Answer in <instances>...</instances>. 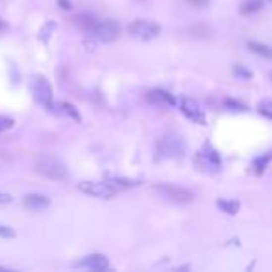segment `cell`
Listing matches in <instances>:
<instances>
[{
    "label": "cell",
    "mask_w": 272,
    "mask_h": 272,
    "mask_svg": "<svg viewBox=\"0 0 272 272\" xmlns=\"http://www.w3.org/2000/svg\"><path fill=\"white\" fill-rule=\"evenodd\" d=\"M36 170L43 177L53 179V181H67L69 177L67 166L54 155H39L36 159Z\"/></svg>",
    "instance_id": "obj_1"
},
{
    "label": "cell",
    "mask_w": 272,
    "mask_h": 272,
    "mask_svg": "<svg viewBox=\"0 0 272 272\" xmlns=\"http://www.w3.org/2000/svg\"><path fill=\"white\" fill-rule=\"evenodd\" d=\"M119 24L116 21H112V19H105V21H97L94 24V28L90 30V36L95 38L97 41H101V43H112V41H116L119 38Z\"/></svg>",
    "instance_id": "obj_2"
},
{
    "label": "cell",
    "mask_w": 272,
    "mask_h": 272,
    "mask_svg": "<svg viewBox=\"0 0 272 272\" xmlns=\"http://www.w3.org/2000/svg\"><path fill=\"white\" fill-rule=\"evenodd\" d=\"M157 153L164 159H177L183 157L185 153V142L181 136L170 134V136H163L161 140L157 142Z\"/></svg>",
    "instance_id": "obj_3"
},
{
    "label": "cell",
    "mask_w": 272,
    "mask_h": 272,
    "mask_svg": "<svg viewBox=\"0 0 272 272\" xmlns=\"http://www.w3.org/2000/svg\"><path fill=\"white\" fill-rule=\"evenodd\" d=\"M129 34L132 38H138L142 41H148V39H153L161 34V26L153 21H144V19H138L132 24H129Z\"/></svg>",
    "instance_id": "obj_4"
},
{
    "label": "cell",
    "mask_w": 272,
    "mask_h": 272,
    "mask_svg": "<svg viewBox=\"0 0 272 272\" xmlns=\"http://www.w3.org/2000/svg\"><path fill=\"white\" fill-rule=\"evenodd\" d=\"M153 188H155L159 194H163L166 200H170V202L190 203L194 200V194H192L188 188L175 187V185H155Z\"/></svg>",
    "instance_id": "obj_5"
},
{
    "label": "cell",
    "mask_w": 272,
    "mask_h": 272,
    "mask_svg": "<svg viewBox=\"0 0 272 272\" xmlns=\"http://www.w3.org/2000/svg\"><path fill=\"white\" fill-rule=\"evenodd\" d=\"M78 190L88 196H94V198H101V200H109L116 194V190L110 187L107 181L105 183H101V181H80Z\"/></svg>",
    "instance_id": "obj_6"
},
{
    "label": "cell",
    "mask_w": 272,
    "mask_h": 272,
    "mask_svg": "<svg viewBox=\"0 0 272 272\" xmlns=\"http://www.w3.org/2000/svg\"><path fill=\"white\" fill-rule=\"evenodd\" d=\"M32 90H34V97L38 99V103H41L43 107L51 109V105H53V88H51V84H49L47 78L45 77H34Z\"/></svg>",
    "instance_id": "obj_7"
},
{
    "label": "cell",
    "mask_w": 272,
    "mask_h": 272,
    "mask_svg": "<svg viewBox=\"0 0 272 272\" xmlns=\"http://www.w3.org/2000/svg\"><path fill=\"white\" fill-rule=\"evenodd\" d=\"M179 109H181V112H183L190 121H194V123H198V125H205V116H203L200 105H198L194 99L183 97L181 103H179Z\"/></svg>",
    "instance_id": "obj_8"
},
{
    "label": "cell",
    "mask_w": 272,
    "mask_h": 272,
    "mask_svg": "<svg viewBox=\"0 0 272 272\" xmlns=\"http://www.w3.org/2000/svg\"><path fill=\"white\" fill-rule=\"evenodd\" d=\"M198 161H202L203 166L211 168L213 171H217L218 168H220V155L217 153V149L211 148L209 144L205 146V149H203V151H200V153H198Z\"/></svg>",
    "instance_id": "obj_9"
},
{
    "label": "cell",
    "mask_w": 272,
    "mask_h": 272,
    "mask_svg": "<svg viewBox=\"0 0 272 272\" xmlns=\"http://www.w3.org/2000/svg\"><path fill=\"white\" fill-rule=\"evenodd\" d=\"M146 99H148L151 105H157V107H164V105L173 107V105L177 103V99H175L173 95L164 92V90H151V92H148Z\"/></svg>",
    "instance_id": "obj_10"
},
{
    "label": "cell",
    "mask_w": 272,
    "mask_h": 272,
    "mask_svg": "<svg viewBox=\"0 0 272 272\" xmlns=\"http://www.w3.org/2000/svg\"><path fill=\"white\" fill-rule=\"evenodd\" d=\"M78 265L80 267H88L92 271H105V269H109V259L103 254H92V256L84 257Z\"/></svg>",
    "instance_id": "obj_11"
},
{
    "label": "cell",
    "mask_w": 272,
    "mask_h": 272,
    "mask_svg": "<svg viewBox=\"0 0 272 272\" xmlns=\"http://www.w3.org/2000/svg\"><path fill=\"white\" fill-rule=\"evenodd\" d=\"M23 203L24 207H28L32 211H41L51 205V200L43 194H26L23 198Z\"/></svg>",
    "instance_id": "obj_12"
},
{
    "label": "cell",
    "mask_w": 272,
    "mask_h": 272,
    "mask_svg": "<svg viewBox=\"0 0 272 272\" xmlns=\"http://www.w3.org/2000/svg\"><path fill=\"white\" fill-rule=\"evenodd\" d=\"M53 112H56L58 116H65V117H71V119H75V121H82V117L80 114L77 112V109L69 105V103H56V105H51V109Z\"/></svg>",
    "instance_id": "obj_13"
},
{
    "label": "cell",
    "mask_w": 272,
    "mask_h": 272,
    "mask_svg": "<svg viewBox=\"0 0 272 272\" xmlns=\"http://www.w3.org/2000/svg\"><path fill=\"white\" fill-rule=\"evenodd\" d=\"M246 47H248L250 53L257 54L259 58L272 60V47L265 45V43H261V41H248V43H246Z\"/></svg>",
    "instance_id": "obj_14"
},
{
    "label": "cell",
    "mask_w": 272,
    "mask_h": 272,
    "mask_svg": "<svg viewBox=\"0 0 272 272\" xmlns=\"http://www.w3.org/2000/svg\"><path fill=\"white\" fill-rule=\"evenodd\" d=\"M261 9H263V0H244L241 4L242 15H254Z\"/></svg>",
    "instance_id": "obj_15"
},
{
    "label": "cell",
    "mask_w": 272,
    "mask_h": 272,
    "mask_svg": "<svg viewBox=\"0 0 272 272\" xmlns=\"http://www.w3.org/2000/svg\"><path fill=\"white\" fill-rule=\"evenodd\" d=\"M218 209L225 213V215H237L239 209H241V203L237 202V200H218L217 202Z\"/></svg>",
    "instance_id": "obj_16"
},
{
    "label": "cell",
    "mask_w": 272,
    "mask_h": 272,
    "mask_svg": "<svg viewBox=\"0 0 272 272\" xmlns=\"http://www.w3.org/2000/svg\"><path fill=\"white\" fill-rule=\"evenodd\" d=\"M110 187L114 188V190H125V188H132V187H136L138 183L136 181H131V179H123V177H112L107 181Z\"/></svg>",
    "instance_id": "obj_17"
},
{
    "label": "cell",
    "mask_w": 272,
    "mask_h": 272,
    "mask_svg": "<svg viewBox=\"0 0 272 272\" xmlns=\"http://www.w3.org/2000/svg\"><path fill=\"white\" fill-rule=\"evenodd\" d=\"M95 23H97V21H95V19H94L92 15H78V17H77V24H78V26H80V28H82L84 32H88V34H90V30L94 28V24H95Z\"/></svg>",
    "instance_id": "obj_18"
},
{
    "label": "cell",
    "mask_w": 272,
    "mask_h": 272,
    "mask_svg": "<svg viewBox=\"0 0 272 272\" xmlns=\"http://www.w3.org/2000/svg\"><path fill=\"white\" fill-rule=\"evenodd\" d=\"M257 112H259L263 117H267V119H271L272 121V101L271 99H265V101L259 103V105H257Z\"/></svg>",
    "instance_id": "obj_19"
},
{
    "label": "cell",
    "mask_w": 272,
    "mask_h": 272,
    "mask_svg": "<svg viewBox=\"0 0 272 272\" xmlns=\"http://www.w3.org/2000/svg\"><path fill=\"white\" fill-rule=\"evenodd\" d=\"M224 105L227 107V109H231V110H239V112H246V105L241 101H237V99H231V97H227L224 101Z\"/></svg>",
    "instance_id": "obj_20"
},
{
    "label": "cell",
    "mask_w": 272,
    "mask_h": 272,
    "mask_svg": "<svg viewBox=\"0 0 272 272\" xmlns=\"http://www.w3.org/2000/svg\"><path fill=\"white\" fill-rule=\"evenodd\" d=\"M269 161H271V155H261L259 159L254 161V168H256L257 173H263L265 168H267V164H269Z\"/></svg>",
    "instance_id": "obj_21"
},
{
    "label": "cell",
    "mask_w": 272,
    "mask_h": 272,
    "mask_svg": "<svg viewBox=\"0 0 272 272\" xmlns=\"http://www.w3.org/2000/svg\"><path fill=\"white\" fill-rule=\"evenodd\" d=\"M233 73H235V77L242 78V80H250V78H252V71L246 69V67H242V65H235Z\"/></svg>",
    "instance_id": "obj_22"
},
{
    "label": "cell",
    "mask_w": 272,
    "mask_h": 272,
    "mask_svg": "<svg viewBox=\"0 0 272 272\" xmlns=\"http://www.w3.org/2000/svg\"><path fill=\"white\" fill-rule=\"evenodd\" d=\"M13 125H15V121H13L11 117H2L0 116V134H2V132H6V131H9Z\"/></svg>",
    "instance_id": "obj_23"
},
{
    "label": "cell",
    "mask_w": 272,
    "mask_h": 272,
    "mask_svg": "<svg viewBox=\"0 0 272 272\" xmlns=\"http://www.w3.org/2000/svg\"><path fill=\"white\" fill-rule=\"evenodd\" d=\"M0 237H4V239H13L15 237V231L8 227V225H0Z\"/></svg>",
    "instance_id": "obj_24"
},
{
    "label": "cell",
    "mask_w": 272,
    "mask_h": 272,
    "mask_svg": "<svg viewBox=\"0 0 272 272\" xmlns=\"http://www.w3.org/2000/svg\"><path fill=\"white\" fill-rule=\"evenodd\" d=\"M58 6L62 9H65V11H71V9H73V4H71L69 0H58Z\"/></svg>",
    "instance_id": "obj_25"
},
{
    "label": "cell",
    "mask_w": 272,
    "mask_h": 272,
    "mask_svg": "<svg viewBox=\"0 0 272 272\" xmlns=\"http://www.w3.org/2000/svg\"><path fill=\"white\" fill-rule=\"evenodd\" d=\"M13 202V196L6 194V192H0V203H11Z\"/></svg>",
    "instance_id": "obj_26"
},
{
    "label": "cell",
    "mask_w": 272,
    "mask_h": 272,
    "mask_svg": "<svg viewBox=\"0 0 272 272\" xmlns=\"http://www.w3.org/2000/svg\"><path fill=\"white\" fill-rule=\"evenodd\" d=\"M192 6H198V8H202V6H207L209 4V0H188Z\"/></svg>",
    "instance_id": "obj_27"
},
{
    "label": "cell",
    "mask_w": 272,
    "mask_h": 272,
    "mask_svg": "<svg viewBox=\"0 0 272 272\" xmlns=\"http://www.w3.org/2000/svg\"><path fill=\"white\" fill-rule=\"evenodd\" d=\"M8 28H9L8 23H6L4 19H0V34H2V32H6V30H8Z\"/></svg>",
    "instance_id": "obj_28"
},
{
    "label": "cell",
    "mask_w": 272,
    "mask_h": 272,
    "mask_svg": "<svg viewBox=\"0 0 272 272\" xmlns=\"http://www.w3.org/2000/svg\"><path fill=\"white\" fill-rule=\"evenodd\" d=\"M138 2H146V0H138Z\"/></svg>",
    "instance_id": "obj_29"
}]
</instances>
